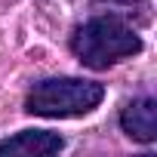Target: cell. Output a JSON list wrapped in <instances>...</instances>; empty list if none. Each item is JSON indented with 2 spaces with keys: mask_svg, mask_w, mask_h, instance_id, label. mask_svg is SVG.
<instances>
[{
  "mask_svg": "<svg viewBox=\"0 0 157 157\" xmlns=\"http://www.w3.org/2000/svg\"><path fill=\"white\" fill-rule=\"evenodd\" d=\"M71 52L77 62L102 71L111 68L123 59H132L142 52V37L136 34L132 25H126L117 16H93L71 34Z\"/></svg>",
  "mask_w": 157,
  "mask_h": 157,
  "instance_id": "6da1fadb",
  "label": "cell"
},
{
  "mask_svg": "<svg viewBox=\"0 0 157 157\" xmlns=\"http://www.w3.org/2000/svg\"><path fill=\"white\" fill-rule=\"evenodd\" d=\"M105 99V86L83 77H46L37 80L25 96V111L37 117H83Z\"/></svg>",
  "mask_w": 157,
  "mask_h": 157,
  "instance_id": "7a4b0ae2",
  "label": "cell"
},
{
  "mask_svg": "<svg viewBox=\"0 0 157 157\" xmlns=\"http://www.w3.org/2000/svg\"><path fill=\"white\" fill-rule=\"evenodd\" d=\"M120 126H123V132L129 139L151 145L157 139V102L151 96L126 102L123 111H120Z\"/></svg>",
  "mask_w": 157,
  "mask_h": 157,
  "instance_id": "3957f363",
  "label": "cell"
},
{
  "mask_svg": "<svg viewBox=\"0 0 157 157\" xmlns=\"http://www.w3.org/2000/svg\"><path fill=\"white\" fill-rule=\"evenodd\" d=\"M65 148V139L49 129H22L10 139H0V154H22V157H46Z\"/></svg>",
  "mask_w": 157,
  "mask_h": 157,
  "instance_id": "277c9868",
  "label": "cell"
}]
</instances>
